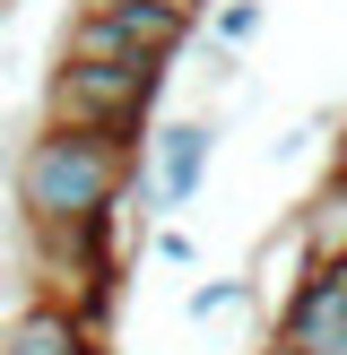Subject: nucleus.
Listing matches in <instances>:
<instances>
[{
    "mask_svg": "<svg viewBox=\"0 0 347 355\" xmlns=\"http://www.w3.org/2000/svg\"><path fill=\"white\" fill-rule=\"evenodd\" d=\"M148 173V139H113V130H69V121H35L26 148L9 156V200L26 234L78 225L121 208Z\"/></svg>",
    "mask_w": 347,
    "mask_h": 355,
    "instance_id": "obj_1",
    "label": "nucleus"
},
{
    "mask_svg": "<svg viewBox=\"0 0 347 355\" xmlns=\"http://www.w3.org/2000/svg\"><path fill=\"white\" fill-rule=\"evenodd\" d=\"M156 104H165V61H61L44 69V121L69 130H113V139H148Z\"/></svg>",
    "mask_w": 347,
    "mask_h": 355,
    "instance_id": "obj_2",
    "label": "nucleus"
},
{
    "mask_svg": "<svg viewBox=\"0 0 347 355\" xmlns=\"http://www.w3.org/2000/svg\"><path fill=\"white\" fill-rule=\"evenodd\" d=\"M217 113H165L148 130V173H139V191H130V208L139 217H174V208H191L200 200V182H208V165H217Z\"/></svg>",
    "mask_w": 347,
    "mask_h": 355,
    "instance_id": "obj_3",
    "label": "nucleus"
},
{
    "mask_svg": "<svg viewBox=\"0 0 347 355\" xmlns=\"http://www.w3.org/2000/svg\"><path fill=\"white\" fill-rule=\"evenodd\" d=\"M278 347H304V355H347V260H312L287 295H278Z\"/></svg>",
    "mask_w": 347,
    "mask_h": 355,
    "instance_id": "obj_4",
    "label": "nucleus"
},
{
    "mask_svg": "<svg viewBox=\"0 0 347 355\" xmlns=\"http://www.w3.org/2000/svg\"><path fill=\"white\" fill-rule=\"evenodd\" d=\"M0 355H113L104 329H87L69 304H52V295H26V304L0 321Z\"/></svg>",
    "mask_w": 347,
    "mask_h": 355,
    "instance_id": "obj_5",
    "label": "nucleus"
},
{
    "mask_svg": "<svg viewBox=\"0 0 347 355\" xmlns=\"http://www.w3.org/2000/svg\"><path fill=\"white\" fill-rule=\"evenodd\" d=\"M295 243H304L312 260H347V182L339 173H321V182H312V200L295 208Z\"/></svg>",
    "mask_w": 347,
    "mask_h": 355,
    "instance_id": "obj_6",
    "label": "nucleus"
},
{
    "mask_svg": "<svg viewBox=\"0 0 347 355\" xmlns=\"http://www.w3.org/2000/svg\"><path fill=\"white\" fill-rule=\"evenodd\" d=\"M260 17H269V9H260V0H217V9H208V44H252V35H260Z\"/></svg>",
    "mask_w": 347,
    "mask_h": 355,
    "instance_id": "obj_7",
    "label": "nucleus"
},
{
    "mask_svg": "<svg viewBox=\"0 0 347 355\" xmlns=\"http://www.w3.org/2000/svg\"><path fill=\"white\" fill-rule=\"evenodd\" d=\"M243 304H252L243 277H208V286H191V321H217V312H243Z\"/></svg>",
    "mask_w": 347,
    "mask_h": 355,
    "instance_id": "obj_8",
    "label": "nucleus"
},
{
    "mask_svg": "<svg viewBox=\"0 0 347 355\" xmlns=\"http://www.w3.org/2000/svg\"><path fill=\"white\" fill-rule=\"evenodd\" d=\"M148 252L165 260V269H191V260H200V252H191V234H183V225H156V243H148Z\"/></svg>",
    "mask_w": 347,
    "mask_h": 355,
    "instance_id": "obj_9",
    "label": "nucleus"
},
{
    "mask_svg": "<svg viewBox=\"0 0 347 355\" xmlns=\"http://www.w3.org/2000/svg\"><path fill=\"white\" fill-rule=\"evenodd\" d=\"M78 9H121V0H78ZM156 9H183V17H200L208 0H156Z\"/></svg>",
    "mask_w": 347,
    "mask_h": 355,
    "instance_id": "obj_10",
    "label": "nucleus"
},
{
    "mask_svg": "<svg viewBox=\"0 0 347 355\" xmlns=\"http://www.w3.org/2000/svg\"><path fill=\"white\" fill-rule=\"evenodd\" d=\"M252 355H304V347H278V338H260V347H252Z\"/></svg>",
    "mask_w": 347,
    "mask_h": 355,
    "instance_id": "obj_11",
    "label": "nucleus"
}]
</instances>
